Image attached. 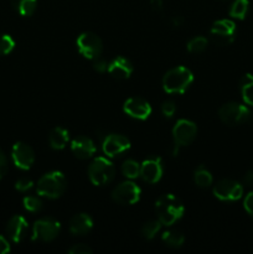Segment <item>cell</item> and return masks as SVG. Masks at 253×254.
<instances>
[{"mask_svg": "<svg viewBox=\"0 0 253 254\" xmlns=\"http://www.w3.org/2000/svg\"><path fill=\"white\" fill-rule=\"evenodd\" d=\"M32 186H34V181H32L31 179H27V178L19 179V180L16 181V184H15L16 190L21 191V192H25V191L30 190Z\"/></svg>", "mask_w": 253, "mask_h": 254, "instance_id": "1f68e13d", "label": "cell"}, {"mask_svg": "<svg viewBox=\"0 0 253 254\" xmlns=\"http://www.w3.org/2000/svg\"><path fill=\"white\" fill-rule=\"evenodd\" d=\"M130 148V140L121 134H109L104 138L102 149L108 158H114Z\"/></svg>", "mask_w": 253, "mask_h": 254, "instance_id": "7c38bea8", "label": "cell"}, {"mask_svg": "<svg viewBox=\"0 0 253 254\" xmlns=\"http://www.w3.org/2000/svg\"><path fill=\"white\" fill-rule=\"evenodd\" d=\"M15 41L10 35H0V55H7L14 50Z\"/></svg>", "mask_w": 253, "mask_h": 254, "instance_id": "f1b7e54d", "label": "cell"}, {"mask_svg": "<svg viewBox=\"0 0 253 254\" xmlns=\"http://www.w3.org/2000/svg\"><path fill=\"white\" fill-rule=\"evenodd\" d=\"M140 195L141 191L139 186L131 181H124L112 191V198L119 205H133L138 202Z\"/></svg>", "mask_w": 253, "mask_h": 254, "instance_id": "9c48e42d", "label": "cell"}, {"mask_svg": "<svg viewBox=\"0 0 253 254\" xmlns=\"http://www.w3.org/2000/svg\"><path fill=\"white\" fill-rule=\"evenodd\" d=\"M193 179H195L196 185L200 186V188H208L212 184V175L203 165H200L196 169Z\"/></svg>", "mask_w": 253, "mask_h": 254, "instance_id": "cb8c5ba5", "label": "cell"}, {"mask_svg": "<svg viewBox=\"0 0 253 254\" xmlns=\"http://www.w3.org/2000/svg\"><path fill=\"white\" fill-rule=\"evenodd\" d=\"M155 210L158 220L163 223V226H171L183 217L185 208L176 196L168 193L158 198L155 202Z\"/></svg>", "mask_w": 253, "mask_h": 254, "instance_id": "6da1fadb", "label": "cell"}, {"mask_svg": "<svg viewBox=\"0 0 253 254\" xmlns=\"http://www.w3.org/2000/svg\"><path fill=\"white\" fill-rule=\"evenodd\" d=\"M77 49L83 57L88 60H96L101 57L103 44L99 36L94 32L86 31L82 32L77 39Z\"/></svg>", "mask_w": 253, "mask_h": 254, "instance_id": "8992f818", "label": "cell"}, {"mask_svg": "<svg viewBox=\"0 0 253 254\" xmlns=\"http://www.w3.org/2000/svg\"><path fill=\"white\" fill-rule=\"evenodd\" d=\"M193 81L192 72L184 66L171 68L164 74L163 88L168 93H184Z\"/></svg>", "mask_w": 253, "mask_h": 254, "instance_id": "7a4b0ae2", "label": "cell"}, {"mask_svg": "<svg viewBox=\"0 0 253 254\" xmlns=\"http://www.w3.org/2000/svg\"><path fill=\"white\" fill-rule=\"evenodd\" d=\"M213 195L221 201H237L243 195V186L231 179L220 180L213 188Z\"/></svg>", "mask_w": 253, "mask_h": 254, "instance_id": "8fae6325", "label": "cell"}, {"mask_svg": "<svg viewBox=\"0 0 253 254\" xmlns=\"http://www.w3.org/2000/svg\"><path fill=\"white\" fill-rule=\"evenodd\" d=\"M12 161L21 170H29L35 163V153L32 148L27 144L19 141L12 146L11 151Z\"/></svg>", "mask_w": 253, "mask_h": 254, "instance_id": "4fadbf2b", "label": "cell"}, {"mask_svg": "<svg viewBox=\"0 0 253 254\" xmlns=\"http://www.w3.org/2000/svg\"><path fill=\"white\" fill-rule=\"evenodd\" d=\"M140 176L149 184H156L163 176V163L159 156H151L140 165Z\"/></svg>", "mask_w": 253, "mask_h": 254, "instance_id": "9a60e30c", "label": "cell"}, {"mask_svg": "<svg viewBox=\"0 0 253 254\" xmlns=\"http://www.w3.org/2000/svg\"><path fill=\"white\" fill-rule=\"evenodd\" d=\"M10 251V245L2 236H0V254H5Z\"/></svg>", "mask_w": 253, "mask_h": 254, "instance_id": "8d00e7d4", "label": "cell"}, {"mask_svg": "<svg viewBox=\"0 0 253 254\" xmlns=\"http://www.w3.org/2000/svg\"><path fill=\"white\" fill-rule=\"evenodd\" d=\"M61 232V225L54 218H41L36 221L32 227V240L50 242L54 241Z\"/></svg>", "mask_w": 253, "mask_h": 254, "instance_id": "52a82bcc", "label": "cell"}, {"mask_svg": "<svg viewBox=\"0 0 253 254\" xmlns=\"http://www.w3.org/2000/svg\"><path fill=\"white\" fill-rule=\"evenodd\" d=\"M29 231L27 221L22 216H14L6 225V233L12 242H21Z\"/></svg>", "mask_w": 253, "mask_h": 254, "instance_id": "e0dca14e", "label": "cell"}, {"mask_svg": "<svg viewBox=\"0 0 253 254\" xmlns=\"http://www.w3.org/2000/svg\"><path fill=\"white\" fill-rule=\"evenodd\" d=\"M11 4L22 16H31L37 6V0H11Z\"/></svg>", "mask_w": 253, "mask_h": 254, "instance_id": "7402d4cb", "label": "cell"}, {"mask_svg": "<svg viewBox=\"0 0 253 254\" xmlns=\"http://www.w3.org/2000/svg\"><path fill=\"white\" fill-rule=\"evenodd\" d=\"M243 181H245L246 185L248 186H252L253 185V171H247L245 175V178H243Z\"/></svg>", "mask_w": 253, "mask_h": 254, "instance_id": "f35d334b", "label": "cell"}, {"mask_svg": "<svg viewBox=\"0 0 253 254\" xmlns=\"http://www.w3.org/2000/svg\"><path fill=\"white\" fill-rule=\"evenodd\" d=\"M71 150L74 154V156L81 160H86V159L92 158L96 153V145H94L93 140L87 136H77L72 140L71 143Z\"/></svg>", "mask_w": 253, "mask_h": 254, "instance_id": "2e32d148", "label": "cell"}, {"mask_svg": "<svg viewBox=\"0 0 253 254\" xmlns=\"http://www.w3.org/2000/svg\"><path fill=\"white\" fill-rule=\"evenodd\" d=\"M240 88L245 103L248 106H253V74L247 73L242 77L240 82Z\"/></svg>", "mask_w": 253, "mask_h": 254, "instance_id": "44dd1931", "label": "cell"}, {"mask_svg": "<svg viewBox=\"0 0 253 254\" xmlns=\"http://www.w3.org/2000/svg\"><path fill=\"white\" fill-rule=\"evenodd\" d=\"M24 207L30 212H39L42 208V201L36 196H26L24 198Z\"/></svg>", "mask_w": 253, "mask_h": 254, "instance_id": "f546056e", "label": "cell"}, {"mask_svg": "<svg viewBox=\"0 0 253 254\" xmlns=\"http://www.w3.org/2000/svg\"><path fill=\"white\" fill-rule=\"evenodd\" d=\"M183 21H184L183 17H181V16H175V17H174V19H173V25H174V26H175V27H179L181 24H183Z\"/></svg>", "mask_w": 253, "mask_h": 254, "instance_id": "ab89813d", "label": "cell"}, {"mask_svg": "<svg viewBox=\"0 0 253 254\" xmlns=\"http://www.w3.org/2000/svg\"><path fill=\"white\" fill-rule=\"evenodd\" d=\"M207 39L203 36H196L193 39H191L188 42V50L192 54H198V52L205 51L206 47H207Z\"/></svg>", "mask_w": 253, "mask_h": 254, "instance_id": "83f0119b", "label": "cell"}, {"mask_svg": "<svg viewBox=\"0 0 253 254\" xmlns=\"http://www.w3.org/2000/svg\"><path fill=\"white\" fill-rule=\"evenodd\" d=\"M133 64L129 60L124 59V57L118 56L108 64V72L113 78L119 79H126L130 77L133 73Z\"/></svg>", "mask_w": 253, "mask_h": 254, "instance_id": "ac0fdd59", "label": "cell"}, {"mask_svg": "<svg viewBox=\"0 0 253 254\" xmlns=\"http://www.w3.org/2000/svg\"><path fill=\"white\" fill-rule=\"evenodd\" d=\"M68 130L62 128V127H56V128L52 129L49 135V141L51 148L56 149V150L63 149L67 145V143H68Z\"/></svg>", "mask_w": 253, "mask_h": 254, "instance_id": "ffe728a7", "label": "cell"}, {"mask_svg": "<svg viewBox=\"0 0 253 254\" xmlns=\"http://www.w3.org/2000/svg\"><path fill=\"white\" fill-rule=\"evenodd\" d=\"M67 188V181L61 171H51L45 174L36 185V191L40 196L47 198H59L63 195Z\"/></svg>", "mask_w": 253, "mask_h": 254, "instance_id": "3957f363", "label": "cell"}, {"mask_svg": "<svg viewBox=\"0 0 253 254\" xmlns=\"http://www.w3.org/2000/svg\"><path fill=\"white\" fill-rule=\"evenodd\" d=\"M176 112V106L173 101H165L163 104H161V113L165 117L170 118L175 114Z\"/></svg>", "mask_w": 253, "mask_h": 254, "instance_id": "d6a6232c", "label": "cell"}, {"mask_svg": "<svg viewBox=\"0 0 253 254\" xmlns=\"http://www.w3.org/2000/svg\"><path fill=\"white\" fill-rule=\"evenodd\" d=\"M123 111L131 118L144 121L151 114V106L140 97H131L124 102Z\"/></svg>", "mask_w": 253, "mask_h": 254, "instance_id": "5bb4252c", "label": "cell"}, {"mask_svg": "<svg viewBox=\"0 0 253 254\" xmlns=\"http://www.w3.org/2000/svg\"><path fill=\"white\" fill-rule=\"evenodd\" d=\"M251 111L248 107L243 106L236 102L223 104L218 111L220 119L227 126H237V124L245 123L251 118Z\"/></svg>", "mask_w": 253, "mask_h": 254, "instance_id": "5b68a950", "label": "cell"}, {"mask_svg": "<svg viewBox=\"0 0 253 254\" xmlns=\"http://www.w3.org/2000/svg\"><path fill=\"white\" fill-rule=\"evenodd\" d=\"M163 241L166 243V246H168V247L179 248L184 245L185 237H184V235L180 232V231L171 230V231H168V232L164 233Z\"/></svg>", "mask_w": 253, "mask_h": 254, "instance_id": "603a6c76", "label": "cell"}, {"mask_svg": "<svg viewBox=\"0 0 253 254\" xmlns=\"http://www.w3.org/2000/svg\"><path fill=\"white\" fill-rule=\"evenodd\" d=\"M122 173H123V175L126 178L135 179L138 176H140V165L135 160L128 159L122 165Z\"/></svg>", "mask_w": 253, "mask_h": 254, "instance_id": "484cf974", "label": "cell"}, {"mask_svg": "<svg viewBox=\"0 0 253 254\" xmlns=\"http://www.w3.org/2000/svg\"><path fill=\"white\" fill-rule=\"evenodd\" d=\"M94 64H93V68L96 69L97 72H106L108 71V64H107V61H104V60H102L101 57H98V59L93 60Z\"/></svg>", "mask_w": 253, "mask_h": 254, "instance_id": "e575fe53", "label": "cell"}, {"mask_svg": "<svg viewBox=\"0 0 253 254\" xmlns=\"http://www.w3.org/2000/svg\"><path fill=\"white\" fill-rule=\"evenodd\" d=\"M211 37L213 42L220 46H226L235 40L236 25L232 20H217L211 26Z\"/></svg>", "mask_w": 253, "mask_h": 254, "instance_id": "ba28073f", "label": "cell"}, {"mask_svg": "<svg viewBox=\"0 0 253 254\" xmlns=\"http://www.w3.org/2000/svg\"><path fill=\"white\" fill-rule=\"evenodd\" d=\"M116 169L113 163L103 156L94 159L88 166V176L92 184L96 186H103L111 183L114 179Z\"/></svg>", "mask_w": 253, "mask_h": 254, "instance_id": "277c9868", "label": "cell"}, {"mask_svg": "<svg viewBox=\"0 0 253 254\" xmlns=\"http://www.w3.org/2000/svg\"><path fill=\"white\" fill-rule=\"evenodd\" d=\"M243 206H245V210L247 211L248 215L253 217V191L246 196L245 201H243Z\"/></svg>", "mask_w": 253, "mask_h": 254, "instance_id": "836d02e7", "label": "cell"}, {"mask_svg": "<svg viewBox=\"0 0 253 254\" xmlns=\"http://www.w3.org/2000/svg\"><path fill=\"white\" fill-rule=\"evenodd\" d=\"M248 7H250L248 0H235L233 4L231 5L230 16L235 17V19L243 20L246 17V15H247Z\"/></svg>", "mask_w": 253, "mask_h": 254, "instance_id": "d4e9b609", "label": "cell"}, {"mask_svg": "<svg viewBox=\"0 0 253 254\" xmlns=\"http://www.w3.org/2000/svg\"><path fill=\"white\" fill-rule=\"evenodd\" d=\"M92 252H93L92 248L84 243H77V245H73L68 248L69 254H92Z\"/></svg>", "mask_w": 253, "mask_h": 254, "instance_id": "4dcf8cb0", "label": "cell"}, {"mask_svg": "<svg viewBox=\"0 0 253 254\" xmlns=\"http://www.w3.org/2000/svg\"><path fill=\"white\" fill-rule=\"evenodd\" d=\"M197 135V127L193 122L180 119L173 128L174 143L179 146H188L195 140Z\"/></svg>", "mask_w": 253, "mask_h": 254, "instance_id": "30bf717a", "label": "cell"}, {"mask_svg": "<svg viewBox=\"0 0 253 254\" xmlns=\"http://www.w3.org/2000/svg\"><path fill=\"white\" fill-rule=\"evenodd\" d=\"M7 171V159L5 156L4 151L0 150V179L4 178Z\"/></svg>", "mask_w": 253, "mask_h": 254, "instance_id": "d590c367", "label": "cell"}, {"mask_svg": "<svg viewBox=\"0 0 253 254\" xmlns=\"http://www.w3.org/2000/svg\"><path fill=\"white\" fill-rule=\"evenodd\" d=\"M161 226H163V223L159 220L149 221V222L144 223V226L141 227V236H143L144 238H146V240H153V238L155 237L156 233L160 231Z\"/></svg>", "mask_w": 253, "mask_h": 254, "instance_id": "4316f807", "label": "cell"}, {"mask_svg": "<svg viewBox=\"0 0 253 254\" xmlns=\"http://www.w3.org/2000/svg\"><path fill=\"white\" fill-rule=\"evenodd\" d=\"M93 227V220L87 213H78L69 221V231L76 236L87 235Z\"/></svg>", "mask_w": 253, "mask_h": 254, "instance_id": "d6986e66", "label": "cell"}, {"mask_svg": "<svg viewBox=\"0 0 253 254\" xmlns=\"http://www.w3.org/2000/svg\"><path fill=\"white\" fill-rule=\"evenodd\" d=\"M150 6L154 11H161L164 7L163 0H150Z\"/></svg>", "mask_w": 253, "mask_h": 254, "instance_id": "74e56055", "label": "cell"}]
</instances>
